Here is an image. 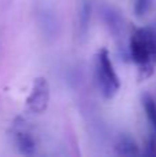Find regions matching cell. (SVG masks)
Segmentation results:
<instances>
[{
    "mask_svg": "<svg viewBox=\"0 0 156 157\" xmlns=\"http://www.w3.org/2000/svg\"><path fill=\"white\" fill-rule=\"evenodd\" d=\"M130 54L140 65L141 76H151L156 65V30L154 28L135 29L130 37Z\"/></svg>",
    "mask_w": 156,
    "mask_h": 157,
    "instance_id": "cell-1",
    "label": "cell"
},
{
    "mask_svg": "<svg viewBox=\"0 0 156 157\" xmlns=\"http://www.w3.org/2000/svg\"><path fill=\"white\" fill-rule=\"evenodd\" d=\"M96 81L105 99H111L120 88V80L107 48H101L96 57Z\"/></svg>",
    "mask_w": 156,
    "mask_h": 157,
    "instance_id": "cell-2",
    "label": "cell"
},
{
    "mask_svg": "<svg viewBox=\"0 0 156 157\" xmlns=\"http://www.w3.org/2000/svg\"><path fill=\"white\" fill-rule=\"evenodd\" d=\"M50 102V86L47 78L37 77L26 99V106L32 113H43Z\"/></svg>",
    "mask_w": 156,
    "mask_h": 157,
    "instance_id": "cell-3",
    "label": "cell"
},
{
    "mask_svg": "<svg viewBox=\"0 0 156 157\" xmlns=\"http://www.w3.org/2000/svg\"><path fill=\"white\" fill-rule=\"evenodd\" d=\"M15 144L18 150L25 156H30L35 153V141L28 132H17Z\"/></svg>",
    "mask_w": 156,
    "mask_h": 157,
    "instance_id": "cell-4",
    "label": "cell"
},
{
    "mask_svg": "<svg viewBox=\"0 0 156 157\" xmlns=\"http://www.w3.org/2000/svg\"><path fill=\"white\" fill-rule=\"evenodd\" d=\"M115 149H116V153L120 156H131V155H138L140 153V149L135 145V142L131 138H129V136H122L118 141V144H116Z\"/></svg>",
    "mask_w": 156,
    "mask_h": 157,
    "instance_id": "cell-5",
    "label": "cell"
},
{
    "mask_svg": "<svg viewBox=\"0 0 156 157\" xmlns=\"http://www.w3.org/2000/svg\"><path fill=\"white\" fill-rule=\"evenodd\" d=\"M142 105H144V109H145L148 121L151 123L152 130L156 134V102H155V99L149 94H145L142 97Z\"/></svg>",
    "mask_w": 156,
    "mask_h": 157,
    "instance_id": "cell-6",
    "label": "cell"
},
{
    "mask_svg": "<svg viewBox=\"0 0 156 157\" xmlns=\"http://www.w3.org/2000/svg\"><path fill=\"white\" fill-rule=\"evenodd\" d=\"M90 13H91V6L90 2L84 0L82 4V10H80V17H79V22H80V33L86 35L88 28V22H90Z\"/></svg>",
    "mask_w": 156,
    "mask_h": 157,
    "instance_id": "cell-7",
    "label": "cell"
},
{
    "mask_svg": "<svg viewBox=\"0 0 156 157\" xmlns=\"http://www.w3.org/2000/svg\"><path fill=\"white\" fill-rule=\"evenodd\" d=\"M152 0H135L134 3V11L138 17H142L144 14L148 13L149 7H151Z\"/></svg>",
    "mask_w": 156,
    "mask_h": 157,
    "instance_id": "cell-8",
    "label": "cell"
}]
</instances>
